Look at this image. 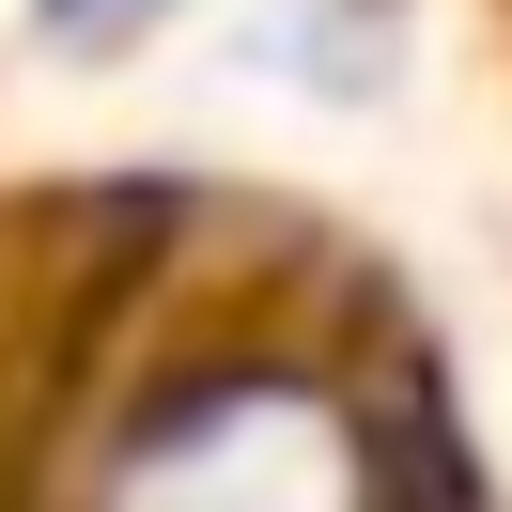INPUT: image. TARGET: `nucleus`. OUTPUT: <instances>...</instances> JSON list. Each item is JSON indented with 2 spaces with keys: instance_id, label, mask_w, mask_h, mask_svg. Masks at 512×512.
Instances as JSON below:
<instances>
[{
  "instance_id": "obj_1",
  "label": "nucleus",
  "mask_w": 512,
  "mask_h": 512,
  "mask_svg": "<svg viewBox=\"0 0 512 512\" xmlns=\"http://www.w3.org/2000/svg\"><path fill=\"white\" fill-rule=\"evenodd\" d=\"M47 16H140V0H47Z\"/></svg>"
}]
</instances>
